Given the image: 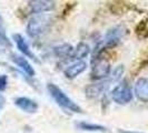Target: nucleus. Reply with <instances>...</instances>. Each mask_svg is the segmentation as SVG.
Listing matches in <instances>:
<instances>
[{"mask_svg":"<svg viewBox=\"0 0 148 133\" xmlns=\"http://www.w3.org/2000/svg\"><path fill=\"white\" fill-rule=\"evenodd\" d=\"M126 33V29L123 26H115L107 30L104 37V45L107 49L117 47Z\"/></svg>","mask_w":148,"mask_h":133,"instance_id":"obj_4","label":"nucleus"},{"mask_svg":"<svg viewBox=\"0 0 148 133\" xmlns=\"http://www.w3.org/2000/svg\"><path fill=\"white\" fill-rule=\"evenodd\" d=\"M145 64H147L148 66V58H147V60H146V62H145Z\"/></svg>","mask_w":148,"mask_h":133,"instance_id":"obj_23","label":"nucleus"},{"mask_svg":"<svg viewBox=\"0 0 148 133\" xmlns=\"http://www.w3.org/2000/svg\"><path fill=\"white\" fill-rule=\"evenodd\" d=\"M118 133H143V132H136V131H129V130H123V129H118Z\"/></svg>","mask_w":148,"mask_h":133,"instance_id":"obj_20","label":"nucleus"},{"mask_svg":"<svg viewBox=\"0 0 148 133\" xmlns=\"http://www.w3.org/2000/svg\"><path fill=\"white\" fill-rule=\"evenodd\" d=\"M52 24V17L48 14H39L30 18L27 23V33L31 38H37L46 33Z\"/></svg>","mask_w":148,"mask_h":133,"instance_id":"obj_2","label":"nucleus"},{"mask_svg":"<svg viewBox=\"0 0 148 133\" xmlns=\"http://www.w3.org/2000/svg\"><path fill=\"white\" fill-rule=\"evenodd\" d=\"M124 72H125V66L123 64H119L117 66L114 70L110 71V74H109V82L112 83V82H118L123 75H124Z\"/></svg>","mask_w":148,"mask_h":133,"instance_id":"obj_17","label":"nucleus"},{"mask_svg":"<svg viewBox=\"0 0 148 133\" xmlns=\"http://www.w3.org/2000/svg\"><path fill=\"white\" fill-rule=\"evenodd\" d=\"M2 26H3V20H2V17L0 16V29L2 28Z\"/></svg>","mask_w":148,"mask_h":133,"instance_id":"obj_21","label":"nucleus"},{"mask_svg":"<svg viewBox=\"0 0 148 133\" xmlns=\"http://www.w3.org/2000/svg\"><path fill=\"white\" fill-rule=\"evenodd\" d=\"M0 44H2L5 47H9V48L11 47V42L9 41V39L6 36L5 31H2L1 29H0Z\"/></svg>","mask_w":148,"mask_h":133,"instance_id":"obj_18","label":"nucleus"},{"mask_svg":"<svg viewBox=\"0 0 148 133\" xmlns=\"http://www.w3.org/2000/svg\"><path fill=\"white\" fill-rule=\"evenodd\" d=\"M128 5H126L123 0H116L109 5V10L112 15H123L128 11Z\"/></svg>","mask_w":148,"mask_h":133,"instance_id":"obj_16","label":"nucleus"},{"mask_svg":"<svg viewBox=\"0 0 148 133\" xmlns=\"http://www.w3.org/2000/svg\"><path fill=\"white\" fill-rule=\"evenodd\" d=\"M89 54H90V47L86 42H79L77 44V47L74 49V52L70 57V60L79 61V60L87 58Z\"/></svg>","mask_w":148,"mask_h":133,"instance_id":"obj_13","label":"nucleus"},{"mask_svg":"<svg viewBox=\"0 0 148 133\" xmlns=\"http://www.w3.org/2000/svg\"><path fill=\"white\" fill-rule=\"evenodd\" d=\"M110 96L115 103L119 104V105H125V104L132 102L134 98V93L130 86L126 81H124L117 84L111 90Z\"/></svg>","mask_w":148,"mask_h":133,"instance_id":"obj_3","label":"nucleus"},{"mask_svg":"<svg viewBox=\"0 0 148 133\" xmlns=\"http://www.w3.org/2000/svg\"><path fill=\"white\" fill-rule=\"evenodd\" d=\"M135 94L141 102H148V79L139 78L135 83Z\"/></svg>","mask_w":148,"mask_h":133,"instance_id":"obj_11","label":"nucleus"},{"mask_svg":"<svg viewBox=\"0 0 148 133\" xmlns=\"http://www.w3.org/2000/svg\"><path fill=\"white\" fill-rule=\"evenodd\" d=\"M14 40H15V43L17 45V48H18V50L21 52L22 56H25L26 58H29L31 60H37L36 56L32 53L28 43L26 42L25 38L22 37L20 33H15L14 35Z\"/></svg>","mask_w":148,"mask_h":133,"instance_id":"obj_12","label":"nucleus"},{"mask_svg":"<svg viewBox=\"0 0 148 133\" xmlns=\"http://www.w3.org/2000/svg\"><path fill=\"white\" fill-rule=\"evenodd\" d=\"M76 126L82 130V131H88V132H106L107 131V128L101 124H96V123H89V122H78Z\"/></svg>","mask_w":148,"mask_h":133,"instance_id":"obj_15","label":"nucleus"},{"mask_svg":"<svg viewBox=\"0 0 148 133\" xmlns=\"http://www.w3.org/2000/svg\"><path fill=\"white\" fill-rule=\"evenodd\" d=\"M30 11L35 15L45 14L55 8L53 0H29L28 2Z\"/></svg>","mask_w":148,"mask_h":133,"instance_id":"obj_7","label":"nucleus"},{"mask_svg":"<svg viewBox=\"0 0 148 133\" xmlns=\"http://www.w3.org/2000/svg\"><path fill=\"white\" fill-rule=\"evenodd\" d=\"M91 73H90V78L92 80L96 81H100L105 78L109 77L111 71L110 63L108 61H106L105 59H101L99 61H97L95 63L91 64Z\"/></svg>","mask_w":148,"mask_h":133,"instance_id":"obj_5","label":"nucleus"},{"mask_svg":"<svg viewBox=\"0 0 148 133\" xmlns=\"http://www.w3.org/2000/svg\"><path fill=\"white\" fill-rule=\"evenodd\" d=\"M47 90H48L50 96L55 100V102L58 104L59 107H61V108H64V109H66L68 111H70V112H74V113H82V107H79L73 99H70L55 83H48L47 84Z\"/></svg>","mask_w":148,"mask_h":133,"instance_id":"obj_1","label":"nucleus"},{"mask_svg":"<svg viewBox=\"0 0 148 133\" xmlns=\"http://www.w3.org/2000/svg\"><path fill=\"white\" fill-rule=\"evenodd\" d=\"M109 84H110L109 81H103V80L97 81L95 83H91V84H88L85 88L86 96L88 99H96V98L100 96L101 94H104L105 92L107 91Z\"/></svg>","mask_w":148,"mask_h":133,"instance_id":"obj_6","label":"nucleus"},{"mask_svg":"<svg viewBox=\"0 0 148 133\" xmlns=\"http://www.w3.org/2000/svg\"><path fill=\"white\" fill-rule=\"evenodd\" d=\"M15 105L18 107L23 112H26V113H35V112H37L38 108H39L37 102L35 100L28 98V96L17 98L15 100Z\"/></svg>","mask_w":148,"mask_h":133,"instance_id":"obj_10","label":"nucleus"},{"mask_svg":"<svg viewBox=\"0 0 148 133\" xmlns=\"http://www.w3.org/2000/svg\"><path fill=\"white\" fill-rule=\"evenodd\" d=\"M8 86V77L6 74L0 75V92H3Z\"/></svg>","mask_w":148,"mask_h":133,"instance_id":"obj_19","label":"nucleus"},{"mask_svg":"<svg viewBox=\"0 0 148 133\" xmlns=\"http://www.w3.org/2000/svg\"><path fill=\"white\" fill-rule=\"evenodd\" d=\"M86 70H87V63L84 60H79V61H75L74 63L67 66L64 71V74L67 79H75Z\"/></svg>","mask_w":148,"mask_h":133,"instance_id":"obj_9","label":"nucleus"},{"mask_svg":"<svg viewBox=\"0 0 148 133\" xmlns=\"http://www.w3.org/2000/svg\"><path fill=\"white\" fill-rule=\"evenodd\" d=\"M74 52L73 45L69 43H62L53 48V53L59 59H70Z\"/></svg>","mask_w":148,"mask_h":133,"instance_id":"obj_14","label":"nucleus"},{"mask_svg":"<svg viewBox=\"0 0 148 133\" xmlns=\"http://www.w3.org/2000/svg\"><path fill=\"white\" fill-rule=\"evenodd\" d=\"M2 104H3V98L0 96V108L2 107Z\"/></svg>","mask_w":148,"mask_h":133,"instance_id":"obj_22","label":"nucleus"},{"mask_svg":"<svg viewBox=\"0 0 148 133\" xmlns=\"http://www.w3.org/2000/svg\"><path fill=\"white\" fill-rule=\"evenodd\" d=\"M10 59H11V61H12L26 75H28V77H34V75L36 74V71H35L34 66L30 64V62L26 59L25 56H19V54L12 53Z\"/></svg>","mask_w":148,"mask_h":133,"instance_id":"obj_8","label":"nucleus"}]
</instances>
